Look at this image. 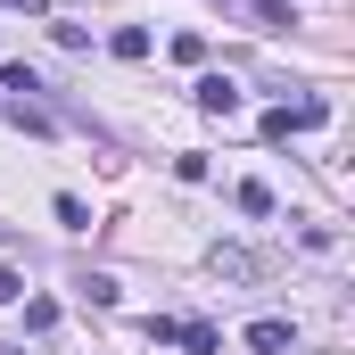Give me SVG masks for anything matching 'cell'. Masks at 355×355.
Listing matches in <instances>:
<instances>
[{
	"mask_svg": "<svg viewBox=\"0 0 355 355\" xmlns=\"http://www.w3.org/2000/svg\"><path fill=\"white\" fill-rule=\"evenodd\" d=\"M190 99H198L207 116H232V107H240V83H232V75H198V83H190Z\"/></svg>",
	"mask_w": 355,
	"mask_h": 355,
	"instance_id": "2",
	"label": "cell"
},
{
	"mask_svg": "<svg viewBox=\"0 0 355 355\" xmlns=\"http://www.w3.org/2000/svg\"><path fill=\"white\" fill-rule=\"evenodd\" d=\"M322 116H331V99H281V107L265 116V141H289V132H314Z\"/></svg>",
	"mask_w": 355,
	"mask_h": 355,
	"instance_id": "1",
	"label": "cell"
},
{
	"mask_svg": "<svg viewBox=\"0 0 355 355\" xmlns=\"http://www.w3.org/2000/svg\"><path fill=\"white\" fill-rule=\"evenodd\" d=\"M17 297H25V272H8V265H0V306H17Z\"/></svg>",
	"mask_w": 355,
	"mask_h": 355,
	"instance_id": "7",
	"label": "cell"
},
{
	"mask_svg": "<svg viewBox=\"0 0 355 355\" xmlns=\"http://www.w3.org/2000/svg\"><path fill=\"white\" fill-rule=\"evenodd\" d=\"M215 272H232V281H248V272H257V257H240V248H215Z\"/></svg>",
	"mask_w": 355,
	"mask_h": 355,
	"instance_id": "6",
	"label": "cell"
},
{
	"mask_svg": "<svg viewBox=\"0 0 355 355\" xmlns=\"http://www.w3.org/2000/svg\"><path fill=\"white\" fill-rule=\"evenodd\" d=\"M174 339H182V347H190V355H215V322H182Z\"/></svg>",
	"mask_w": 355,
	"mask_h": 355,
	"instance_id": "5",
	"label": "cell"
},
{
	"mask_svg": "<svg viewBox=\"0 0 355 355\" xmlns=\"http://www.w3.org/2000/svg\"><path fill=\"white\" fill-rule=\"evenodd\" d=\"M17 8H33V17H42V8H50V0H17Z\"/></svg>",
	"mask_w": 355,
	"mask_h": 355,
	"instance_id": "8",
	"label": "cell"
},
{
	"mask_svg": "<svg viewBox=\"0 0 355 355\" xmlns=\"http://www.w3.org/2000/svg\"><path fill=\"white\" fill-rule=\"evenodd\" d=\"M248 347H265V355H281V347H289V322H248Z\"/></svg>",
	"mask_w": 355,
	"mask_h": 355,
	"instance_id": "3",
	"label": "cell"
},
{
	"mask_svg": "<svg viewBox=\"0 0 355 355\" xmlns=\"http://www.w3.org/2000/svg\"><path fill=\"white\" fill-rule=\"evenodd\" d=\"M58 223H67V232H91V207L75 198V190H58Z\"/></svg>",
	"mask_w": 355,
	"mask_h": 355,
	"instance_id": "4",
	"label": "cell"
},
{
	"mask_svg": "<svg viewBox=\"0 0 355 355\" xmlns=\"http://www.w3.org/2000/svg\"><path fill=\"white\" fill-rule=\"evenodd\" d=\"M0 240H8V232H0Z\"/></svg>",
	"mask_w": 355,
	"mask_h": 355,
	"instance_id": "9",
	"label": "cell"
}]
</instances>
